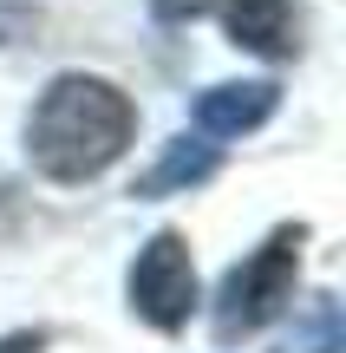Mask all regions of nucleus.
Wrapping results in <instances>:
<instances>
[{
  "instance_id": "obj_1",
  "label": "nucleus",
  "mask_w": 346,
  "mask_h": 353,
  "mask_svg": "<svg viewBox=\"0 0 346 353\" xmlns=\"http://www.w3.org/2000/svg\"><path fill=\"white\" fill-rule=\"evenodd\" d=\"M131 131H138V105L111 79L59 72L26 118V157L52 183H85L131 151Z\"/></svg>"
},
{
  "instance_id": "obj_2",
  "label": "nucleus",
  "mask_w": 346,
  "mask_h": 353,
  "mask_svg": "<svg viewBox=\"0 0 346 353\" xmlns=\"http://www.w3.org/2000/svg\"><path fill=\"white\" fill-rule=\"evenodd\" d=\"M301 249H307V223H281L255 255H242V262L222 275L216 307H209V327H216L222 347H235V341H248V334H261L288 301H294Z\"/></svg>"
},
{
  "instance_id": "obj_3",
  "label": "nucleus",
  "mask_w": 346,
  "mask_h": 353,
  "mask_svg": "<svg viewBox=\"0 0 346 353\" xmlns=\"http://www.w3.org/2000/svg\"><path fill=\"white\" fill-rule=\"evenodd\" d=\"M125 294H131V314L138 321H151L157 334H177L183 321L196 314V301H203V294H196L190 242H183L177 229H157V236L138 249V262H131Z\"/></svg>"
},
{
  "instance_id": "obj_4",
  "label": "nucleus",
  "mask_w": 346,
  "mask_h": 353,
  "mask_svg": "<svg viewBox=\"0 0 346 353\" xmlns=\"http://www.w3.org/2000/svg\"><path fill=\"white\" fill-rule=\"evenodd\" d=\"M274 105H281V85L274 79H242V85H209L196 99V131L203 138H242V131L268 125Z\"/></svg>"
},
{
  "instance_id": "obj_5",
  "label": "nucleus",
  "mask_w": 346,
  "mask_h": 353,
  "mask_svg": "<svg viewBox=\"0 0 346 353\" xmlns=\"http://www.w3.org/2000/svg\"><path fill=\"white\" fill-rule=\"evenodd\" d=\"M229 33H235V46L261 52V59H294L301 13L288 0H229Z\"/></svg>"
},
{
  "instance_id": "obj_6",
  "label": "nucleus",
  "mask_w": 346,
  "mask_h": 353,
  "mask_svg": "<svg viewBox=\"0 0 346 353\" xmlns=\"http://www.w3.org/2000/svg\"><path fill=\"white\" fill-rule=\"evenodd\" d=\"M216 164H222V151L203 138V131H196V138H177L151 170L138 176V190H131V196H170V190H196V183H209V176H216Z\"/></svg>"
},
{
  "instance_id": "obj_7",
  "label": "nucleus",
  "mask_w": 346,
  "mask_h": 353,
  "mask_svg": "<svg viewBox=\"0 0 346 353\" xmlns=\"http://www.w3.org/2000/svg\"><path fill=\"white\" fill-rule=\"evenodd\" d=\"M288 353H340V307H334V294H314L307 301V327H294V347Z\"/></svg>"
},
{
  "instance_id": "obj_8",
  "label": "nucleus",
  "mask_w": 346,
  "mask_h": 353,
  "mask_svg": "<svg viewBox=\"0 0 346 353\" xmlns=\"http://www.w3.org/2000/svg\"><path fill=\"white\" fill-rule=\"evenodd\" d=\"M52 334L46 327H20V334H0V353H46Z\"/></svg>"
},
{
  "instance_id": "obj_9",
  "label": "nucleus",
  "mask_w": 346,
  "mask_h": 353,
  "mask_svg": "<svg viewBox=\"0 0 346 353\" xmlns=\"http://www.w3.org/2000/svg\"><path fill=\"white\" fill-rule=\"evenodd\" d=\"M209 13V0H157V20H196Z\"/></svg>"
}]
</instances>
